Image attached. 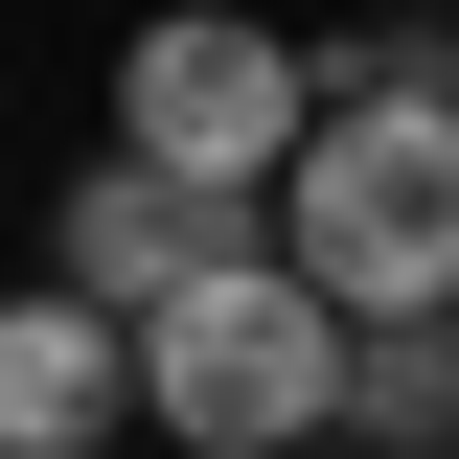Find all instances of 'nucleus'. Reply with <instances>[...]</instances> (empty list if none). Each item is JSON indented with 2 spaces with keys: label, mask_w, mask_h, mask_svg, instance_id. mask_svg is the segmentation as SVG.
Here are the masks:
<instances>
[{
  "label": "nucleus",
  "mask_w": 459,
  "mask_h": 459,
  "mask_svg": "<svg viewBox=\"0 0 459 459\" xmlns=\"http://www.w3.org/2000/svg\"><path fill=\"white\" fill-rule=\"evenodd\" d=\"M276 276L368 322H459V92H322V138L276 161Z\"/></svg>",
  "instance_id": "obj_1"
},
{
  "label": "nucleus",
  "mask_w": 459,
  "mask_h": 459,
  "mask_svg": "<svg viewBox=\"0 0 459 459\" xmlns=\"http://www.w3.org/2000/svg\"><path fill=\"white\" fill-rule=\"evenodd\" d=\"M138 437H184V459H299V437H344V322L253 253V276H207V299H161L138 322Z\"/></svg>",
  "instance_id": "obj_2"
},
{
  "label": "nucleus",
  "mask_w": 459,
  "mask_h": 459,
  "mask_svg": "<svg viewBox=\"0 0 459 459\" xmlns=\"http://www.w3.org/2000/svg\"><path fill=\"white\" fill-rule=\"evenodd\" d=\"M322 138V69L253 23V0H161L138 47H115V161L161 184H230V207H276V161Z\"/></svg>",
  "instance_id": "obj_3"
},
{
  "label": "nucleus",
  "mask_w": 459,
  "mask_h": 459,
  "mask_svg": "<svg viewBox=\"0 0 459 459\" xmlns=\"http://www.w3.org/2000/svg\"><path fill=\"white\" fill-rule=\"evenodd\" d=\"M276 253V207H230V184H161V161H92L47 207V299H92L115 344L161 322V299H207V276H253Z\"/></svg>",
  "instance_id": "obj_4"
},
{
  "label": "nucleus",
  "mask_w": 459,
  "mask_h": 459,
  "mask_svg": "<svg viewBox=\"0 0 459 459\" xmlns=\"http://www.w3.org/2000/svg\"><path fill=\"white\" fill-rule=\"evenodd\" d=\"M138 437V344L92 322V299H0V459H115Z\"/></svg>",
  "instance_id": "obj_5"
},
{
  "label": "nucleus",
  "mask_w": 459,
  "mask_h": 459,
  "mask_svg": "<svg viewBox=\"0 0 459 459\" xmlns=\"http://www.w3.org/2000/svg\"><path fill=\"white\" fill-rule=\"evenodd\" d=\"M344 437L368 459H459V322H368L344 344Z\"/></svg>",
  "instance_id": "obj_6"
},
{
  "label": "nucleus",
  "mask_w": 459,
  "mask_h": 459,
  "mask_svg": "<svg viewBox=\"0 0 459 459\" xmlns=\"http://www.w3.org/2000/svg\"><path fill=\"white\" fill-rule=\"evenodd\" d=\"M322 92H459V23H344V47H299Z\"/></svg>",
  "instance_id": "obj_7"
},
{
  "label": "nucleus",
  "mask_w": 459,
  "mask_h": 459,
  "mask_svg": "<svg viewBox=\"0 0 459 459\" xmlns=\"http://www.w3.org/2000/svg\"><path fill=\"white\" fill-rule=\"evenodd\" d=\"M299 459H368V437H299Z\"/></svg>",
  "instance_id": "obj_8"
}]
</instances>
